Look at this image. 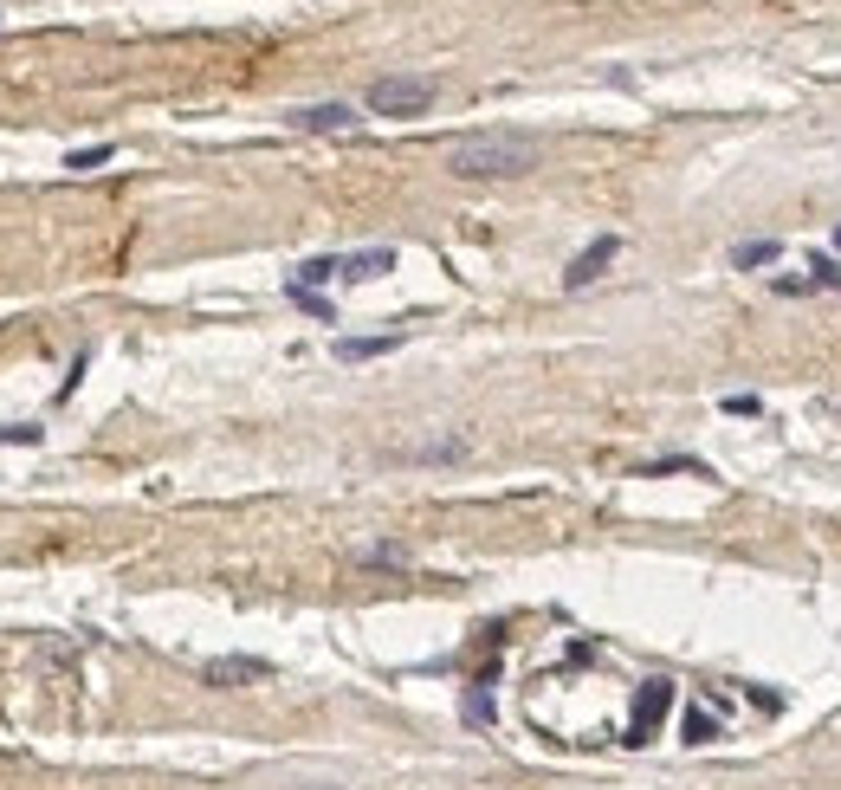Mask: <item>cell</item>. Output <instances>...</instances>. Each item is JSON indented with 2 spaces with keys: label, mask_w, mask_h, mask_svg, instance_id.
<instances>
[{
  "label": "cell",
  "mask_w": 841,
  "mask_h": 790,
  "mask_svg": "<svg viewBox=\"0 0 841 790\" xmlns=\"http://www.w3.org/2000/svg\"><path fill=\"white\" fill-rule=\"evenodd\" d=\"M777 253H783V240H738V247H732V266H738V272H757V266H777Z\"/></svg>",
  "instance_id": "obj_10"
},
{
  "label": "cell",
  "mask_w": 841,
  "mask_h": 790,
  "mask_svg": "<svg viewBox=\"0 0 841 790\" xmlns=\"http://www.w3.org/2000/svg\"><path fill=\"white\" fill-rule=\"evenodd\" d=\"M292 790H343V784H292Z\"/></svg>",
  "instance_id": "obj_20"
},
{
  "label": "cell",
  "mask_w": 841,
  "mask_h": 790,
  "mask_svg": "<svg viewBox=\"0 0 841 790\" xmlns=\"http://www.w3.org/2000/svg\"><path fill=\"white\" fill-rule=\"evenodd\" d=\"M337 279V253H317V260H305L292 272V292H317V285H330Z\"/></svg>",
  "instance_id": "obj_11"
},
{
  "label": "cell",
  "mask_w": 841,
  "mask_h": 790,
  "mask_svg": "<svg viewBox=\"0 0 841 790\" xmlns=\"http://www.w3.org/2000/svg\"><path fill=\"white\" fill-rule=\"evenodd\" d=\"M647 480H654V473H706V460H693V454H667V460H654V467H641Z\"/></svg>",
  "instance_id": "obj_17"
},
{
  "label": "cell",
  "mask_w": 841,
  "mask_h": 790,
  "mask_svg": "<svg viewBox=\"0 0 841 790\" xmlns=\"http://www.w3.org/2000/svg\"><path fill=\"white\" fill-rule=\"evenodd\" d=\"M544 143L531 130H473L447 149V169L460 182H512V175H531Z\"/></svg>",
  "instance_id": "obj_1"
},
{
  "label": "cell",
  "mask_w": 841,
  "mask_h": 790,
  "mask_svg": "<svg viewBox=\"0 0 841 790\" xmlns=\"http://www.w3.org/2000/svg\"><path fill=\"white\" fill-rule=\"evenodd\" d=\"M395 272V247H356V253H337V279L363 285V279H382Z\"/></svg>",
  "instance_id": "obj_6"
},
{
  "label": "cell",
  "mask_w": 841,
  "mask_h": 790,
  "mask_svg": "<svg viewBox=\"0 0 841 790\" xmlns=\"http://www.w3.org/2000/svg\"><path fill=\"white\" fill-rule=\"evenodd\" d=\"M719 713H686V726H680V739L686 745H712V739H719Z\"/></svg>",
  "instance_id": "obj_13"
},
{
  "label": "cell",
  "mask_w": 841,
  "mask_h": 790,
  "mask_svg": "<svg viewBox=\"0 0 841 790\" xmlns=\"http://www.w3.org/2000/svg\"><path fill=\"white\" fill-rule=\"evenodd\" d=\"M13 441L33 447V441H39V428H0V447H13Z\"/></svg>",
  "instance_id": "obj_19"
},
{
  "label": "cell",
  "mask_w": 841,
  "mask_h": 790,
  "mask_svg": "<svg viewBox=\"0 0 841 790\" xmlns=\"http://www.w3.org/2000/svg\"><path fill=\"white\" fill-rule=\"evenodd\" d=\"M395 344H402V337H337L330 350H337L343 363H363V357H382V350H395Z\"/></svg>",
  "instance_id": "obj_12"
},
{
  "label": "cell",
  "mask_w": 841,
  "mask_h": 790,
  "mask_svg": "<svg viewBox=\"0 0 841 790\" xmlns=\"http://www.w3.org/2000/svg\"><path fill=\"white\" fill-rule=\"evenodd\" d=\"M466 726H492V693H486V680H473V693H466Z\"/></svg>",
  "instance_id": "obj_14"
},
{
  "label": "cell",
  "mask_w": 841,
  "mask_h": 790,
  "mask_svg": "<svg viewBox=\"0 0 841 790\" xmlns=\"http://www.w3.org/2000/svg\"><path fill=\"white\" fill-rule=\"evenodd\" d=\"M110 156H117L110 143H91V149H72V156H65V169H104Z\"/></svg>",
  "instance_id": "obj_16"
},
{
  "label": "cell",
  "mask_w": 841,
  "mask_h": 790,
  "mask_svg": "<svg viewBox=\"0 0 841 790\" xmlns=\"http://www.w3.org/2000/svg\"><path fill=\"white\" fill-rule=\"evenodd\" d=\"M725 415H744V421H751V415H764V402H757V395H725Z\"/></svg>",
  "instance_id": "obj_18"
},
{
  "label": "cell",
  "mask_w": 841,
  "mask_h": 790,
  "mask_svg": "<svg viewBox=\"0 0 841 790\" xmlns=\"http://www.w3.org/2000/svg\"><path fill=\"white\" fill-rule=\"evenodd\" d=\"M673 713V680L667 674H654V680H641V693H634V713H628V739L622 745H647L660 732V719Z\"/></svg>",
  "instance_id": "obj_3"
},
{
  "label": "cell",
  "mask_w": 841,
  "mask_h": 790,
  "mask_svg": "<svg viewBox=\"0 0 841 790\" xmlns=\"http://www.w3.org/2000/svg\"><path fill=\"white\" fill-rule=\"evenodd\" d=\"M356 124H363V117H356L350 104H305V111H292V130H311V136H343Z\"/></svg>",
  "instance_id": "obj_5"
},
{
  "label": "cell",
  "mask_w": 841,
  "mask_h": 790,
  "mask_svg": "<svg viewBox=\"0 0 841 790\" xmlns=\"http://www.w3.org/2000/svg\"><path fill=\"white\" fill-rule=\"evenodd\" d=\"M473 454V441L466 434H447V441H421V447H402V460H415V467H453V460Z\"/></svg>",
  "instance_id": "obj_9"
},
{
  "label": "cell",
  "mask_w": 841,
  "mask_h": 790,
  "mask_svg": "<svg viewBox=\"0 0 841 790\" xmlns=\"http://www.w3.org/2000/svg\"><path fill=\"white\" fill-rule=\"evenodd\" d=\"M777 292H783V298H803V292H841V266H835V260H809V279L783 272Z\"/></svg>",
  "instance_id": "obj_8"
},
{
  "label": "cell",
  "mask_w": 841,
  "mask_h": 790,
  "mask_svg": "<svg viewBox=\"0 0 841 790\" xmlns=\"http://www.w3.org/2000/svg\"><path fill=\"white\" fill-rule=\"evenodd\" d=\"M615 253H622V240H615V234H602V240H589V247H583V253H576V260H570V266H563V292H583V285H596V279H602V272H609V260H615Z\"/></svg>",
  "instance_id": "obj_4"
},
{
  "label": "cell",
  "mask_w": 841,
  "mask_h": 790,
  "mask_svg": "<svg viewBox=\"0 0 841 790\" xmlns=\"http://www.w3.org/2000/svg\"><path fill=\"white\" fill-rule=\"evenodd\" d=\"M835 253H841V227H835Z\"/></svg>",
  "instance_id": "obj_21"
},
{
  "label": "cell",
  "mask_w": 841,
  "mask_h": 790,
  "mask_svg": "<svg viewBox=\"0 0 841 790\" xmlns=\"http://www.w3.org/2000/svg\"><path fill=\"white\" fill-rule=\"evenodd\" d=\"M434 98H440V78H427V72H389L363 91V104L376 117H421Z\"/></svg>",
  "instance_id": "obj_2"
},
{
  "label": "cell",
  "mask_w": 841,
  "mask_h": 790,
  "mask_svg": "<svg viewBox=\"0 0 841 790\" xmlns=\"http://www.w3.org/2000/svg\"><path fill=\"white\" fill-rule=\"evenodd\" d=\"M356 557H363V564H382V570H402V564H408V551H402V544H363Z\"/></svg>",
  "instance_id": "obj_15"
},
{
  "label": "cell",
  "mask_w": 841,
  "mask_h": 790,
  "mask_svg": "<svg viewBox=\"0 0 841 790\" xmlns=\"http://www.w3.org/2000/svg\"><path fill=\"white\" fill-rule=\"evenodd\" d=\"M266 674H272V661H259V655H220V661L201 667V680H208V687H233V680H266Z\"/></svg>",
  "instance_id": "obj_7"
}]
</instances>
